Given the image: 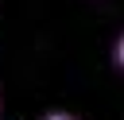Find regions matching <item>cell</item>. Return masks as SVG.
Segmentation results:
<instances>
[{
	"label": "cell",
	"instance_id": "obj_1",
	"mask_svg": "<svg viewBox=\"0 0 124 120\" xmlns=\"http://www.w3.org/2000/svg\"><path fill=\"white\" fill-rule=\"evenodd\" d=\"M112 62L124 70V35H120V39H116V46H112Z\"/></svg>",
	"mask_w": 124,
	"mask_h": 120
},
{
	"label": "cell",
	"instance_id": "obj_2",
	"mask_svg": "<svg viewBox=\"0 0 124 120\" xmlns=\"http://www.w3.org/2000/svg\"><path fill=\"white\" fill-rule=\"evenodd\" d=\"M43 120H78V116H70V112H46Z\"/></svg>",
	"mask_w": 124,
	"mask_h": 120
}]
</instances>
